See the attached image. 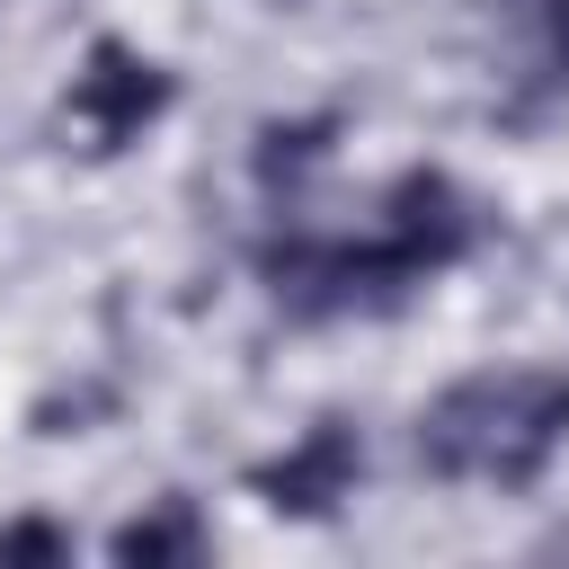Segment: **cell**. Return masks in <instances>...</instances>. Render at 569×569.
I'll return each mask as SVG.
<instances>
[{"instance_id": "cell-3", "label": "cell", "mask_w": 569, "mask_h": 569, "mask_svg": "<svg viewBox=\"0 0 569 569\" xmlns=\"http://www.w3.org/2000/svg\"><path fill=\"white\" fill-rule=\"evenodd\" d=\"M169 107H178L169 62H151V53L124 44V36H98V44L80 53L71 89H62V116H71V133H80L89 151H124V142H142Z\"/></svg>"}, {"instance_id": "cell-2", "label": "cell", "mask_w": 569, "mask_h": 569, "mask_svg": "<svg viewBox=\"0 0 569 569\" xmlns=\"http://www.w3.org/2000/svg\"><path fill=\"white\" fill-rule=\"evenodd\" d=\"M427 480L453 489H533L569 445V365H489L445 382L409 427Z\"/></svg>"}, {"instance_id": "cell-4", "label": "cell", "mask_w": 569, "mask_h": 569, "mask_svg": "<svg viewBox=\"0 0 569 569\" xmlns=\"http://www.w3.org/2000/svg\"><path fill=\"white\" fill-rule=\"evenodd\" d=\"M356 480H365V436L347 427V418H320V427H302L284 453H267V462H249V498L258 507H276V516H338L347 498H356Z\"/></svg>"}, {"instance_id": "cell-8", "label": "cell", "mask_w": 569, "mask_h": 569, "mask_svg": "<svg viewBox=\"0 0 569 569\" xmlns=\"http://www.w3.org/2000/svg\"><path fill=\"white\" fill-rule=\"evenodd\" d=\"M0 560H71V533L44 516H18V525H0Z\"/></svg>"}, {"instance_id": "cell-6", "label": "cell", "mask_w": 569, "mask_h": 569, "mask_svg": "<svg viewBox=\"0 0 569 569\" xmlns=\"http://www.w3.org/2000/svg\"><path fill=\"white\" fill-rule=\"evenodd\" d=\"M516 71H525V98L569 89V0H516Z\"/></svg>"}, {"instance_id": "cell-5", "label": "cell", "mask_w": 569, "mask_h": 569, "mask_svg": "<svg viewBox=\"0 0 569 569\" xmlns=\"http://www.w3.org/2000/svg\"><path fill=\"white\" fill-rule=\"evenodd\" d=\"M107 551H116L124 569H196V560L213 551V525L196 516V498H178V489H169V498H151L133 525H116V533H107Z\"/></svg>"}, {"instance_id": "cell-7", "label": "cell", "mask_w": 569, "mask_h": 569, "mask_svg": "<svg viewBox=\"0 0 569 569\" xmlns=\"http://www.w3.org/2000/svg\"><path fill=\"white\" fill-rule=\"evenodd\" d=\"M329 160V124H267L258 133V187L267 196H302V169H320Z\"/></svg>"}, {"instance_id": "cell-1", "label": "cell", "mask_w": 569, "mask_h": 569, "mask_svg": "<svg viewBox=\"0 0 569 569\" xmlns=\"http://www.w3.org/2000/svg\"><path fill=\"white\" fill-rule=\"evenodd\" d=\"M480 240L471 196L445 169H409L382 187L373 231H284L258 249V284L284 320H382L436 276H453Z\"/></svg>"}]
</instances>
